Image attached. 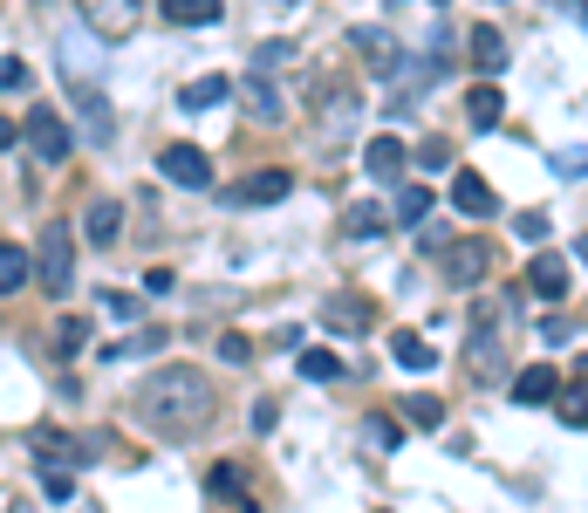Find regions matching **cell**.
Returning a JSON list of instances; mask_svg holds the SVG:
<instances>
[{
    "instance_id": "cell-28",
    "label": "cell",
    "mask_w": 588,
    "mask_h": 513,
    "mask_svg": "<svg viewBox=\"0 0 588 513\" xmlns=\"http://www.w3.org/2000/svg\"><path fill=\"white\" fill-rule=\"evenodd\" d=\"M21 288H28V254H21L14 240H0V301L21 295Z\"/></svg>"
},
{
    "instance_id": "cell-18",
    "label": "cell",
    "mask_w": 588,
    "mask_h": 513,
    "mask_svg": "<svg viewBox=\"0 0 588 513\" xmlns=\"http://www.w3.org/2000/svg\"><path fill=\"white\" fill-rule=\"evenodd\" d=\"M404 165H411L404 137H376V144L363 151V172H370V178H404Z\"/></svg>"
},
{
    "instance_id": "cell-5",
    "label": "cell",
    "mask_w": 588,
    "mask_h": 513,
    "mask_svg": "<svg viewBox=\"0 0 588 513\" xmlns=\"http://www.w3.org/2000/svg\"><path fill=\"white\" fill-rule=\"evenodd\" d=\"M21 137H28V151L42 157V165H69V151H75V131H69V116L62 110H28V124H21Z\"/></svg>"
},
{
    "instance_id": "cell-1",
    "label": "cell",
    "mask_w": 588,
    "mask_h": 513,
    "mask_svg": "<svg viewBox=\"0 0 588 513\" xmlns=\"http://www.w3.org/2000/svg\"><path fill=\"white\" fill-rule=\"evenodd\" d=\"M137 418L158 431V439H199V431L219 418L213 377L192 370V363H165L158 377L137 383Z\"/></svg>"
},
{
    "instance_id": "cell-13",
    "label": "cell",
    "mask_w": 588,
    "mask_h": 513,
    "mask_svg": "<svg viewBox=\"0 0 588 513\" xmlns=\"http://www.w3.org/2000/svg\"><path fill=\"white\" fill-rule=\"evenodd\" d=\"M233 96L247 103V116L254 124H281V96H274V75H260V69H247L240 83H233Z\"/></svg>"
},
{
    "instance_id": "cell-43",
    "label": "cell",
    "mask_w": 588,
    "mask_h": 513,
    "mask_svg": "<svg viewBox=\"0 0 588 513\" xmlns=\"http://www.w3.org/2000/svg\"><path fill=\"white\" fill-rule=\"evenodd\" d=\"M110 315L116 322H137V295H110Z\"/></svg>"
},
{
    "instance_id": "cell-39",
    "label": "cell",
    "mask_w": 588,
    "mask_h": 513,
    "mask_svg": "<svg viewBox=\"0 0 588 513\" xmlns=\"http://www.w3.org/2000/svg\"><path fill=\"white\" fill-rule=\"evenodd\" d=\"M445 157H452L445 137H424V144H417V165H424V172H445Z\"/></svg>"
},
{
    "instance_id": "cell-25",
    "label": "cell",
    "mask_w": 588,
    "mask_h": 513,
    "mask_svg": "<svg viewBox=\"0 0 588 513\" xmlns=\"http://www.w3.org/2000/svg\"><path fill=\"white\" fill-rule=\"evenodd\" d=\"M390 357H398L404 370H439V349H431L417 329H398V342H390Z\"/></svg>"
},
{
    "instance_id": "cell-24",
    "label": "cell",
    "mask_w": 588,
    "mask_h": 513,
    "mask_svg": "<svg viewBox=\"0 0 588 513\" xmlns=\"http://www.w3.org/2000/svg\"><path fill=\"white\" fill-rule=\"evenodd\" d=\"M233 96V75H199V83H185L178 90V110H213Z\"/></svg>"
},
{
    "instance_id": "cell-44",
    "label": "cell",
    "mask_w": 588,
    "mask_h": 513,
    "mask_svg": "<svg viewBox=\"0 0 588 513\" xmlns=\"http://www.w3.org/2000/svg\"><path fill=\"white\" fill-rule=\"evenodd\" d=\"M14 137H21V124H8V116H0V151H8Z\"/></svg>"
},
{
    "instance_id": "cell-23",
    "label": "cell",
    "mask_w": 588,
    "mask_h": 513,
    "mask_svg": "<svg viewBox=\"0 0 588 513\" xmlns=\"http://www.w3.org/2000/svg\"><path fill=\"white\" fill-rule=\"evenodd\" d=\"M383 226H390V213H383L376 199H357V206H342V233H349V240H376Z\"/></svg>"
},
{
    "instance_id": "cell-46",
    "label": "cell",
    "mask_w": 588,
    "mask_h": 513,
    "mask_svg": "<svg viewBox=\"0 0 588 513\" xmlns=\"http://www.w3.org/2000/svg\"><path fill=\"white\" fill-rule=\"evenodd\" d=\"M34 8H49V0H34Z\"/></svg>"
},
{
    "instance_id": "cell-38",
    "label": "cell",
    "mask_w": 588,
    "mask_h": 513,
    "mask_svg": "<svg viewBox=\"0 0 588 513\" xmlns=\"http://www.w3.org/2000/svg\"><path fill=\"white\" fill-rule=\"evenodd\" d=\"M514 233H520V240H534V247H540V240H547V233H555V226H547V213H520V219H514Z\"/></svg>"
},
{
    "instance_id": "cell-10",
    "label": "cell",
    "mask_w": 588,
    "mask_h": 513,
    "mask_svg": "<svg viewBox=\"0 0 588 513\" xmlns=\"http://www.w3.org/2000/svg\"><path fill=\"white\" fill-rule=\"evenodd\" d=\"M83 8V28L90 34H103V42H124V34L137 28V14H144V0H75Z\"/></svg>"
},
{
    "instance_id": "cell-21",
    "label": "cell",
    "mask_w": 588,
    "mask_h": 513,
    "mask_svg": "<svg viewBox=\"0 0 588 513\" xmlns=\"http://www.w3.org/2000/svg\"><path fill=\"white\" fill-rule=\"evenodd\" d=\"M206 493L254 513V486H247V472H240V465H213V472H206Z\"/></svg>"
},
{
    "instance_id": "cell-7",
    "label": "cell",
    "mask_w": 588,
    "mask_h": 513,
    "mask_svg": "<svg viewBox=\"0 0 588 513\" xmlns=\"http://www.w3.org/2000/svg\"><path fill=\"white\" fill-rule=\"evenodd\" d=\"M55 55H62V83H96L103 75V34H83V28H62L55 34Z\"/></svg>"
},
{
    "instance_id": "cell-4",
    "label": "cell",
    "mask_w": 588,
    "mask_h": 513,
    "mask_svg": "<svg viewBox=\"0 0 588 513\" xmlns=\"http://www.w3.org/2000/svg\"><path fill=\"white\" fill-rule=\"evenodd\" d=\"M349 49H357L363 62H370V75H376V83H398V75H411L417 62L404 55V42H398V34H390V28H349Z\"/></svg>"
},
{
    "instance_id": "cell-6",
    "label": "cell",
    "mask_w": 588,
    "mask_h": 513,
    "mask_svg": "<svg viewBox=\"0 0 588 513\" xmlns=\"http://www.w3.org/2000/svg\"><path fill=\"white\" fill-rule=\"evenodd\" d=\"M308 96H316V116H322V137H349V124H357V110H363V96L349 90V83H329V75H316V83H308Z\"/></svg>"
},
{
    "instance_id": "cell-8",
    "label": "cell",
    "mask_w": 588,
    "mask_h": 513,
    "mask_svg": "<svg viewBox=\"0 0 588 513\" xmlns=\"http://www.w3.org/2000/svg\"><path fill=\"white\" fill-rule=\"evenodd\" d=\"M465 377H473V383H499V377H506L499 322H473V336H465Z\"/></svg>"
},
{
    "instance_id": "cell-12",
    "label": "cell",
    "mask_w": 588,
    "mask_h": 513,
    "mask_svg": "<svg viewBox=\"0 0 588 513\" xmlns=\"http://www.w3.org/2000/svg\"><path fill=\"white\" fill-rule=\"evenodd\" d=\"M288 192H295L288 172H254V178H240L233 192H219V199H226V206H281Z\"/></svg>"
},
{
    "instance_id": "cell-41",
    "label": "cell",
    "mask_w": 588,
    "mask_h": 513,
    "mask_svg": "<svg viewBox=\"0 0 588 513\" xmlns=\"http://www.w3.org/2000/svg\"><path fill=\"white\" fill-rule=\"evenodd\" d=\"M581 418H588V411H581V383H568V404H561V424H568V431H581Z\"/></svg>"
},
{
    "instance_id": "cell-14",
    "label": "cell",
    "mask_w": 588,
    "mask_h": 513,
    "mask_svg": "<svg viewBox=\"0 0 588 513\" xmlns=\"http://www.w3.org/2000/svg\"><path fill=\"white\" fill-rule=\"evenodd\" d=\"M527 288H534L540 301H561V295L575 288V260H561V254H540V260L527 267Z\"/></svg>"
},
{
    "instance_id": "cell-16",
    "label": "cell",
    "mask_w": 588,
    "mask_h": 513,
    "mask_svg": "<svg viewBox=\"0 0 588 513\" xmlns=\"http://www.w3.org/2000/svg\"><path fill=\"white\" fill-rule=\"evenodd\" d=\"M452 206H458L465 219H493V213H499V199H493V185H486L479 172H452Z\"/></svg>"
},
{
    "instance_id": "cell-34",
    "label": "cell",
    "mask_w": 588,
    "mask_h": 513,
    "mask_svg": "<svg viewBox=\"0 0 588 513\" xmlns=\"http://www.w3.org/2000/svg\"><path fill=\"white\" fill-rule=\"evenodd\" d=\"M288 62H295V42H260V49H254V69H260V75H281Z\"/></svg>"
},
{
    "instance_id": "cell-42",
    "label": "cell",
    "mask_w": 588,
    "mask_h": 513,
    "mask_svg": "<svg viewBox=\"0 0 588 513\" xmlns=\"http://www.w3.org/2000/svg\"><path fill=\"white\" fill-rule=\"evenodd\" d=\"M274 424H281V404L260 398V404H254V431H274Z\"/></svg>"
},
{
    "instance_id": "cell-26",
    "label": "cell",
    "mask_w": 588,
    "mask_h": 513,
    "mask_svg": "<svg viewBox=\"0 0 588 513\" xmlns=\"http://www.w3.org/2000/svg\"><path fill=\"white\" fill-rule=\"evenodd\" d=\"M226 8H219V0H165V21L172 28H213Z\"/></svg>"
},
{
    "instance_id": "cell-20",
    "label": "cell",
    "mask_w": 588,
    "mask_h": 513,
    "mask_svg": "<svg viewBox=\"0 0 588 513\" xmlns=\"http://www.w3.org/2000/svg\"><path fill=\"white\" fill-rule=\"evenodd\" d=\"M465 116H473V131H499L506 96H499L493 83H473V90H465Z\"/></svg>"
},
{
    "instance_id": "cell-3",
    "label": "cell",
    "mask_w": 588,
    "mask_h": 513,
    "mask_svg": "<svg viewBox=\"0 0 588 513\" xmlns=\"http://www.w3.org/2000/svg\"><path fill=\"white\" fill-rule=\"evenodd\" d=\"M69 131L83 144H96V151L116 144V110H110V96L96 83H69Z\"/></svg>"
},
{
    "instance_id": "cell-32",
    "label": "cell",
    "mask_w": 588,
    "mask_h": 513,
    "mask_svg": "<svg viewBox=\"0 0 588 513\" xmlns=\"http://www.w3.org/2000/svg\"><path fill=\"white\" fill-rule=\"evenodd\" d=\"M363 439H370L376 459H383V452H404V424H398V418H370V424H363Z\"/></svg>"
},
{
    "instance_id": "cell-2",
    "label": "cell",
    "mask_w": 588,
    "mask_h": 513,
    "mask_svg": "<svg viewBox=\"0 0 588 513\" xmlns=\"http://www.w3.org/2000/svg\"><path fill=\"white\" fill-rule=\"evenodd\" d=\"M28 281L42 288V295H55V301L75 288V240H69V226H42L34 260H28Z\"/></svg>"
},
{
    "instance_id": "cell-47",
    "label": "cell",
    "mask_w": 588,
    "mask_h": 513,
    "mask_svg": "<svg viewBox=\"0 0 588 513\" xmlns=\"http://www.w3.org/2000/svg\"><path fill=\"white\" fill-rule=\"evenodd\" d=\"M439 8H445V0H439Z\"/></svg>"
},
{
    "instance_id": "cell-36",
    "label": "cell",
    "mask_w": 588,
    "mask_h": 513,
    "mask_svg": "<svg viewBox=\"0 0 588 513\" xmlns=\"http://www.w3.org/2000/svg\"><path fill=\"white\" fill-rule=\"evenodd\" d=\"M213 349H219V363H247V357H254V342H247L240 329H226V336H219Z\"/></svg>"
},
{
    "instance_id": "cell-35",
    "label": "cell",
    "mask_w": 588,
    "mask_h": 513,
    "mask_svg": "<svg viewBox=\"0 0 588 513\" xmlns=\"http://www.w3.org/2000/svg\"><path fill=\"white\" fill-rule=\"evenodd\" d=\"M42 493H49L55 506H75V472H62V465H49V480H42Z\"/></svg>"
},
{
    "instance_id": "cell-30",
    "label": "cell",
    "mask_w": 588,
    "mask_h": 513,
    "mask_svg": "<svg viewBox=\"0 0 588 513\" xmlns=\"http://www.w3.org/2000/svg\"><path fill=\"white\" fill-rule=\"evenodd\" d=\"M49 349H55L62 363H69V357H83V349H90V322H83V315H69V322L55 329V342H49Z\"/></svg>"
},
{
    "instance_id": "cell-37",
    "label": "cell",
    "mask_w": 588,
    "mask_h": 513,
    "mask_svg": "<svg viewBox=\"0 0 588 513\" xmlns=\"http://www.w3.org/2000/svg\"><path fill=\"white\" fill-rule=\"evenodd\" d=\"M0 90H8V96L28 90V62H21V55H0Z\"/></svg>"
},
{
    "instance_id": "cell-9",
    "label": "cell",
    "mask_w": 588,
    "mask_h": 513,
    "mask_svg": "<svg viewBox=\"0 0 588 513\" xmlns=\"http://www.w3.org/2000/svg\"><path fill=\"white\" fill-rule=\"evenodd\" d=\"M158 172H165V185H178V192H213V157H206L199 144H172V151L158 157Z\"/></svg>"
},
{
    "instance_id": "cell-45",
    "label": "cell",
    "mask_w": 588,
    "mask_h": 513,
    "mask_svg": "<svg viewBox=\"0 0 588 513\" xmlns=\"http://www.w3.org/2000/svg\"><path fill=\"white\" fill-rule=\"evenodd\" d=\"M390 8H404V0H390Z\"/></svg>"
},
{
    "instance_id": "cell-33",
    "label": "cell",
    "mask_w": 588,
    "mask_h": 513,
    "mask_svg": "<svg viewBox=\"0 0 588 513\" xmlns=\"http://www.w3.org/2000/svg\"><path fill=\"white\" fill-rule=\"evenodd\" d=\"M404 418L424 424V431H439V424H445V404L431 398V390H411V398H404Z\"/></svg>"
},
{
    "instance_id": "cell-19",
    "label": "cell",
    "mask_w": 588,
    "mask_h": 513,
    "mask_svg": "<svg viewBox=\"0 0 588 513\" xmlns=\"http://www.w3.org/2000/svg\"><path fill=\"white\" fill-rule=\"evenodd\" d=\"M555 390H561L555 370H547V363H527V370L514 377V404H555Z\"/></svg>"
},
{
    "instance_id": "cell-17",
    "label": "cell",
    "mask_w": 588,
    "mask_h": 513,
    "mask_svg": "<svg viewBox=\"0 0 588 513\" xmlns=\"http://www.w3.org/2000/svg\"><path fill=\"white\" fill-rule=\"evenodd\" d=\"M83 233H90L96 247H116V240H124V199H90Z\"/></svg>"
},
{
    "instance_id": "cell-15",
    "label": "cell",
    "mask_w": 588,
    "mask_h": 513,
    "mask_svg": "<svg viewBox=\"0 0 588 513\" xmlns=\"http://www.w3.org/2000/svg\"><path fill=\"white\" fill-rule=\"evenodd\" d=\"M322 322H329L336 336H363V329L376 322V308H370L363 295H329V301H322Z\"/></svg>"
},
{
    "instance_id": "cell-29",
    "label": "cell",
    "mask_w": 588,
    "mask_h": 513,
    "mask_svg": "<svg viewBox=\"0 0 588 513\" xmlns=\"http://www.w3.org/2000/svg\"><path fill=\"white\" fill-rule=\"evenodd\" d=\"M308 383H336L342 377V357H336V349H301V363H295Z\"/></svg>"
},
{
    "instance_id": "cell-11",
    "label": "cell",
    "mask_w": 588,
    "mask_h": 513,
    "mask_svg": "<svg viewBox=\"0 0 588 513\" xmlns=\"http://www.w3.org/2000/svg\"><path fill=\"white\" fill-rule=\"evenodd\" d=\"M493 274V240H452L445 247V281L452 288H479Z\"/></svg>"
},
{
    "instance_id": "cell-31",
    "label": "cell",
    "mask_w": 588,
    "mask_h": 513,
    "mask_svg": "<svg viewBox=\"0 0 588 513\" xmlns=\"http://www.w3.org/2000/svg\"><path fill=\"white\" fill-rule=\"evenodd\" d=\"M390 219H398V226H424V219H431V192H424V185H404Z\"/></svg>"
},
{
    "instance_id": "cell-40",
    "label": "cell",
    "mask_w": 588,
    "mask_h": 513,
    "mask_svg": "<svg viewBox=\"0 0 588 513\" xmlns=\"http://www.w3.org/2000/svg\"><path fill=\"white\" fill-rule=\"evenodd\" d=\"M540 342H575V322H568V315H547V322H540Z\"/></svg>"
},
{
    "instance_id": "cell-27",
    "label": "cell",
    "mask_w": 588,
    "mask_h": 513,
    "mask_svg": "<svg viewBox=\"0 0 588 513\" xmlns=\"http://www.w3.org/2000/svg\"><path fill=\"white\" fill-rule=\"evenodd\" d=\"M165 342H172L165 329H137L131 342H103V357H110V363H124V357H158Z\"/></svg>"
},
{
    "instance_id": "cell-22",
    "label": "cell",
    "mask_w": 588,
    "mask_h": 513,
    "mask_svg": "<svg viewBox=\"0 0 588 513\" xmlns=\"http://www.w3.org/2000/svg\"><path fill=\"white\" fill-rule=\"evenodd\" d=\"M465 49H473V69H486V75H499V69H506V34H499L493 21H479Z\"/></svg>"
}]
</instances>
